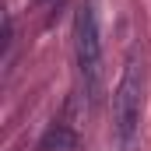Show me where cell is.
<instances>
[{"instance_id": "2", "label": "cell", "mask_w": 151, "mask_h": 151, "mask_svg": "<svg viewBox=\"0 0 151 151\" xmlns=\"http://www.w3.org/2000/svg\"><path fill=\"white\" fill-rule=\"evenodd\" d=\"M141 102H144V67H141V53L137 46L127 53L123 60V74L113 91V130L119 151H134L141 137Z\"/></svg>"}, {"instance_id": "3", "label": "cell", "mask_w": 151, "mask_h": 151, "mask_svg": "<svg viewBox=\"0 0 151 151\" xmlns=\"http://www.w3.org/2000/svg\"><path fill=\"white\" fill-rule=\"evenodd\" d=\"M39 151H77V134L67 123H49L39 137Z\"/></svg>"}, {"instance_id": "1", "label": "cell", "mask_w": 151, "mask_h": 151, "mask_svg": "<svg viewBox=\"0 0 151 151\" xmlns=\"http://www.w3.org/2000/svg\"><path fill=\"white\" fill-rule=\"evenodd\" d=\"M74 63H77V81L95 109L102 102V84H106V56H102V28H99V11L95 0H84L74 18Z\"/></svg>"}, {"instance_id": "4", "label": "cell", "mask_w": 151, "mask_h": 151, "mask_svg": "<svg viewBox=\"0 0 151 151\" xmlns=\"http://www.w3.org/2000/svg\"><path fill=\"white\" fill-rule=\"evenodd\" d=\"M11 49H14V21L4 18V63H11Z\"/></svg>"}]
</instances>
